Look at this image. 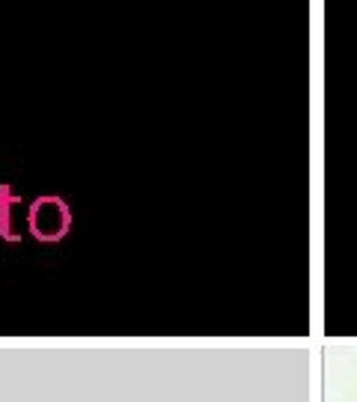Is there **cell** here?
I'll list each match as a JSON object with an SVG mask.
<instances>
[{
    "label": "cell",
    "mask_w": 357,
    "mask_h": 402,
    "mask_svg": "<svg viewBox=\"0 0 357 402\" xmlns=\"http://www.w3.org/2000/svg\"><path fill=\"white\" fill-rule=\"evenodd\" d=\"M27 230L39 241H60L71 230V209L60 197H39L27 209Z\"/></svg>",
    "instance_id": "cell-1"
},
{
    "label": "cell",
    "mask_w": 357,
    "mask_h": 402,
    "mask_svg": "<svg viewBox=\"0 0 357 402\" xmlns=\"http://www.w3.org/2000/svg\"><path fill=\"white\" fill-rule=\"evenodd\" d=\"M24 227H27L24 200L18 194H12L9 185H0V236L6 241H21Z\"/></svg>",
    "instance_id": "cell-2"
}]
</instances>
